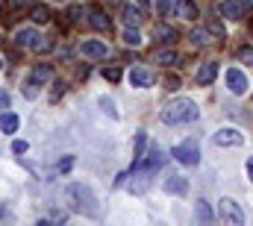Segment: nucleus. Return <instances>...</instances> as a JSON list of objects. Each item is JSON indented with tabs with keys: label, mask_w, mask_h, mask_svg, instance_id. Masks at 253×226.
I'll list each match as a JSON object with an SVG mask.
<instances>
[{
	"label": "nucleus",
	"mask_w": 253,
	"mask_h": 226,
	"mask_svg": "<svg viewBox=\"0 0 253 226\" xmlns=\"http://www.w3.org/2000/svg\"><path fill=\"white\" fill-rule=\"evenodd\" d=\"M177 12H180V18L194 21V18H197V3H194V0H180V3H177Z\"/></svg>",
	"instance_id": "16"
},
{
	"label": "nucleus",
	"mask_w": 253,
	"mask_h": 226,
	"mask_svg": "<svg viewBox=\"0 0 253 226\" xmlns=\"http://www.w3.org/2000/svg\"><path fill=\"white\" fill-rule=\"evenodd\" d=\"M15 41H18L21 47H30V50H36V53H47V50H50V41H47V38H44L39 30H33V27H27V30H18Z\"/></svg>",
	"instance_id": "3"
},
{
	"label": "nucleus",
	"mask_w": 253,
	"mask_h": 226,
	"mask_svg": "<svg viewBox=\"0 0 253 226\" xmlns=\"http://www.w3.org/2000/svg\"><path fill=\"white\" fill-rule=\"evenodd\" d=\"M88 24L97 30V33H109V15L103 12V9H88Z\"/></svg>",
	"instance_id": "12"
},
{
	"label": "nucleus",
	"mask_w": 253,
	"mask_h": 226,
	"mask_svg": "<svg viewBox=\"0 0 253 226\" xmlns=\"http://www.w3.org/2000/svg\"><path fill=\"white\" fill-rule=\"evenodd\" d=\"M0 71H3V59H0Z\"/></svg>",
	"instance_id": "39"
},
{
	"label": "nucleus",
	"mask_w": 253,
	"mask_h": 226,
	"mask_svg": "<svg viewBox=\"0 0 253 226\" xmlns=\"http://www.w3.org/2000/svg\"><path fill=\"white\" fill-rule=\"evenodd\" d=\"M9 6L12 9H24V6H30V0H9Z\"/></svg>",
	"instance_id": "35"
},
{
	"label": "nucleus",
	"mask_w": 253,
	"mask_h": 226,
	"mask_svg": "<svg viewBox=\"0 0 253 226\" xmlns=\"http://www.w3.org/2000/svg\"><path fill=\"white\" fill-rule=\"evenodd\" d=\"M194 215H197L203 224H209V221H212V212H209V206H206L203 200H197V209H194Z\"/></svg>",
	"instance_id": "25"
},
{
	"label": "nucleus",
	"mask_w": 253,
	"mask_h": 226,
	"mask_svg": "<svg viewBox=\"0 0 253 226\" xmlns=\"http://www.w3.org/2000/svg\"><path fill=\"white\" fill-rule=\"evenodd\" d=\"M224 79H227V88H230L233 94H245V91H248V85H251V82H248V76H245L239 68H230Z\"/></svg>",
	"instance_id": "9"
},
{
	"label": "nucleus",
	"mask_w": 253,
	"mask_h": 226,
	"mask_svg": "<svg viewBox=\"0 0 253 226\" xmlns=\"http://www.w3.org/2000/svg\"><path fill=\"white\" fill-rule=\"evenodd\" d=\"M239 59H242L245 65H253V47H242V50H239Z\"/></svg>",
	"instance_id": "26"
},
{
	"label": "nucleus",
	"mask_w": 253,
	"mask_h": 226,
	"mask_svg": "<svg viewBox=\"0 0 253 226\" xmlns=\"http://www.w3.org/2000/svg\"><path fill=\"white\" fill-rule=\"evenodd\" d=\"M174 159H177L180 165H186V168H194V165L200 162V144H197L194 138L177 144V147H174Z\"/></svg>",
	"instance_id": "5"
},
{
	"label": "nucleus",
	"mask_w": 253,
	"mask_h": 226,
	"mask_svg": "<svg viewBox=\"0 0 253 226\" xmlns=\"http://www.w3.org/2000/svg\"><path fill=\"white\" fill-rule=\"evenodd\" d=\"M180 85H183V82H180V76H168V79H165V88H171V91H177Z\"/></svg>",
	"instance_id": "31"
},
{
	"label": "nucleus",
	"mask_w": 253,
	"mask_h": 226,
	"mask_svg": "<svg viewBox=\"0 0 253 226\" xmlns=\"http://www.w3.org/2000/svg\"><path fill=\"white\" fill-rule=\"evenodd\" d=\"M9 103H12V100H9V94H6V91H0V109H9Z\"/></svg>",
	"instance_id": "34"
},
{
	"label": "nucleus",
	"mask_w": 253,
	"mask_h": 226,
	"mask_svg": "<svg viewBox=\"0 0 253 226\" xmlns=\"http://www.w3.org/2000/svg\"><path fill=\"white\" fill-rule=\"evenodd\" d=\"M221 15L230 18V21H236V18L245 15V3H239V0H224V3H221Z\"/></svg>",
	"instance_id": "14"
},
{
	"label": "nucleus",
	"mask_w": 253,
	"mask_h": 226,
	"mask_svg": "<svg viewBox=\"0 0 253 226\" xmlns=\"http://www.w3.org/2000/svg\"><path fill=\"white\" fill-rule=\"evenodd\" d=\"M209 41H212V30H203V27H197V30L191 33V44L203 47V44H209Z\"/></svg>",
	"instance_id": "19"
},
{
	"label": "nucleus",
	"mask_w": 253,
	"mask_h": 226,
	"mask_svg": "<svg viewBox=\"0 0 253 226\" xmlns=\"http://www.w3.org/2000/svg\"><path fill=\"white\" fill-rule=\"evenodd\" d=\"M144 144H147V138H144V132H138V135H135V156H132V159H135V165L144 159Z\"/></svg>",
	"instance_id": "24"
},
{
	"label": "nucleus",
	"mask_w": 253,
	"mask_h": 226,
	"mask_svg": "<svg viewBox=\"0 0 253 226\" xmlns=\"http://www.w3.org/2000/svg\"><path fill=\"white\" fill-rule=\"evenodd\" d=\"M83 12H85L83 6H71V12H68V15H71V21H80V18H83Z\"/></svg>",
	"instance_id": "32"
},
{
	"label": "nucleus",
	"mask_w": 253,
	"mask_h": 226,
	"mask_svg": "<svg viewBox=\"0 0 253 226\" xmlns=\"http://www.w3.org/2000/svg\"><path fill=\"white\" fill-rule=\"evenodd\" d=\"M153 38H156L159 44H171V41H177V30L168 27V24H156V27H153Z\"/></svg>",
	"instance_id": "13"
},
{
	"label": "nucleus",
	"mask_w": 253,
	"mask_h": 226,
	"mask_svg": "<svg viewBox=\"0 0 253 226\" xmlns=\"http://www.w3.org/2000/svg\"><path fill=\"white\" fill-rule=\"evenodd\" d=\"M129 82H132L135 88H150V82H153V71L144 68V65H135V68L129 71Z\"/></svg>",
	"instance_id": "10"
},
{
	"label": "nucleus",
	"mask_w": 253,
	"mask_h": 226,
	"mask_svg": "<svg viewBox=\"0 0 253 226\" xmlns=\"http://www.w3.org/2000/svg\"><path fill=\"white\" fill-rule=\"evenodd\" d=\"M18 123H21V120H18V114L0 112V129H3V132H15V129H18Z\"/></svg>",
	"instance_id": "18"
},
{
	"label": "nucleus",
	"mask_w": 253,
	"mask_h": 226,
	"mask_svg": "<svg viewBox=\"0 0 253 226\" xmlns=\"http://www.w3.org/2000/svg\"><path fill=\"white\" fill-rule=\"evenodd\" d=\"M65 197H68V203H71L80 215H85V218H97V215H100V209H97V197L91 194L88 185H83V182H71V185L65 188Z\"/></svg>",
	"instance_id": "1"
},
{
	"label": "nucleus",
	"mask_w": 253,
	"mask_h": 226,
	"mask_svg": "<svg viewBox=\"0 0 253 226\" xmlns=\"http://www.w3.org/2000/svg\"><path fill=\"white\" fill-rule=\"evenodd\" d=\"M24 97H27V100H36V97H39V82H36L33 76L24 82Z\"/></svg>",
	"instance_id": "23"
},
{
	"label": "nucleus",
	"mask_w": 253,
	"mask_h": 226,
	"mask_svg": "<svg viewBox=\"0 0 253 226\" xmlns=\"http://www.w3.org/2000/svg\"><path fill=\"white\" fill-rule=\"evenodd\" d=\"M103 76H106L109 82H118V79H121V71H118V68H106V71H103Z\"/></svg>",
	"instance_id": "27"
},
{
	"label": "nucleus",
	"mask_w": 253,
	"mask_h": 226,
	"mask_svg": "<svg viewBox=\"0 0 253 226\" xmlns=\"http://www.w3.org/2000/svg\"><path fill=\"white\" fill-rule=\"evenodd\" d=\"M156 62H159V65H165V68H171V65H177V62H180V56H177L174 50H156Z\"/></svg>",
	"instance_id": "21"
},
{
	"label": "nucleus",
	"mask_w": 253,
	"mask_h": 226,
	"mask_svg": "<svg viewBox=\"0 0 253 226\" xmlns=\"http://www.w3.org/2000/svg\"><path fill=\"white\" fill-rule=\"evenodd\" d=\"M12 150H15V153H27V150H30V144H27V141H15V144H12Z\"/></svg>",
	"instance_id": "33"
},
{
	"label": "nucleus",
	"mask_w": 253,
	"mask_h": 226,
	"mask_svg": "<svg viewBox=\"0 0 253 226\" xmlns=\"http://www.w3.org/2000/svg\"><path fill=\"white\" fill-rule=\"evenodd\" d=\"M212 141H215L218 147H239V144H245V132H239V129H233V126H224V129H218V132L212 135Z\"/></svg>",
	"instance_id": "7"
},
{
	"label": "nucleus",
	"mask_w": 253,
	"mask_h": 226,
	"mask_svg": "<svg viewBox=\"0 0 253 226\" xmlns=\"http://www.w3.org/2000/svg\"><path fill=\"white\" fill-rule=\"evenodd\" d=\"M100 106H106V112L115 117V109H112V100H100Z\"/></svg>",
	"instance_id": "37"
},
{
	"label": "nucleus",
	"mask_w": 253,
	"mask_h": 226,
	"mask_svg": "<svg viewBox=\"0 0 253 226\" xmlns=\"http://www.w3.org/2000/svg\"><path fill=\"white\" fill-rule=\"evenodd\" d=\"M62 91H65L62 82H56V88H53V100H59V97H62Z\"/></svg>",
	"instance_id": "36"
},
{
	"label": "nucleus",
	"mask_w": 253,
	"mask_h": 226,
	"mask_svg": "<svg viewBox=\"0 0 253 226\" xmlns=\"http://www.w3.org/2000/svg\"><path fill=\"white\" fill-rule=\"evenodd\" d=\"M218 76V62H212V59H206L200 68H197V74H194V79H197V85H209L212 79Z\"/></svg>",
	"instance_id": "11"
},
{
	"label": "nucleus",
	"mask_w": 253,
	"mask_h": 226,
	"mask_svg": "<svg viewBox=\"0 0 253 226\" xmlns=\"http://www.w3.org/2000/svg\"><path fill=\"white\" fill-rule=\"evenodd\" d=\"M71 165H74V156H65L62 162L56 165V170H59V173H68V170H71Z\"/></svg>",
	"instance_id": "29"
},
{
	"label": "nucleus",
	"mask_w": 253,
	"mask_h": 226,
	"mask_svg": "<svg viewBox=\"0 0 253 226\" xmlns=\"http://www.w3.org/2000/svg\"><path fill=\"white\" fill-rule=\"evenodd\" d=\"M144 15H150V9H147V3H144V0H126V6L121 9L124 27H141Z\"/></svg>",
	"instance_id": "4"
},
{
	"label": "nucleus",
	"mask_w": 253,
	"mask_h": 226,
	"mask_svg": "<svg viewBox=\"0 0 253 226\" xmlns=\"http://www.w3.org/2000/svg\"><path fill=\"white\" fill-rule=\"evenodd\" d=\"M165 191H168V194H180V197H183V194L189 191V182H186L183 176H168V179H165Z\"/></svg>",
	"instance_id": "15"
},
{
	"label": "nucleus",
	"mask_w": 253,
	"mask_h": 226,
	"mask_svg": "<svg viewBox=\"0 0 253 226\" xmlns=\"http://www.w3.org/2000/svg\"><path fill=\"white\" fill-rule=\"evenodd\" d=\"M218 215H221V221H224V224H233V226L245 224V212H242V209H239V203H236V200H230V197H224V200H221Z\"/></svg>",
	"instance_id": "6"
},
{
	"label": "nucleus",
	"mask_w": 253,
	"mask_h": 226,
	"mask_svg": "<svg viewBox=\"0 0 253 226\" xmlns=\"http://www.w3.org/2000/svg\"><path fill=\"white\" fill-rule=\"evenodd\" d=\"M200 112H197V106L191 103L189 97H180V100H174V103H168L165 109H162V123H168V126H177V123H191V120H197Z\"/></svg>",
	"instance_id": "2"
},
{
	"label": "nucleus",
	"mask_w": 253,
	"mask_h": 226,
	"mask_svg": "<svg viewBox=\"0 0 253 226\" xmlns=\"http://www.w3.org/2000/svg\"><path fill=\"white\" fill-rule=\"evenodd\" d=\"M56 3H62V0H56Z\"/></svg>",
	"instance_id": "40"
},
{
	"label": "nucleus",
	"mask_w": 253,
	"mask_h": 226,
	"mask_svg": "<svg viewBox=\"0 0 253 226\" xmlns=\"http://www.w3.org/2000/svg\"><path fill=\"white\" fill-rule=\"evenodd\" d=\"M248 176H251V182H253V156L248 159Z\"/></svg>",
	"instance_id": "38"
},
{
	"label": "nucleus",
	"mask_w": 253,
	"mask_h": 226,
	"mask_svg": "<svg viewBox=\"0 0 253 226\" xmlns=\"http://www.w3.org/2000/svg\"><path fill=\"white\" fill-rule=\"evenodd\" d=\"M80 53L85 59H106L109 56V47H106V41L91 38V41H83V44H80Z\"/></svg>",
	"instance_id": "8"
},
{
	"label": "nucleus",
	"mask_w": 253,
	"mask_h": 226,
	"mask_svg": "<svg viewBox=\"0 0 253 226\" xmlns=\"http://www.w3.org/2000/svg\"><path fill=\"white\" fill-rule=\"evenodd\" d=\"M144 38H141V33H138V27H124V44L129 47H138Z\"/></svg>",
	"instance_id": "20"
},
{
	"label": "nucleus",
	"mask_w": 253,
	"mask_h": 226,
	"mask_svg": "<svg viewBox=\"0 0 253 226\" xmlns=\"http://www.w3.org/2000/svg\"><path fill=\"white\" fill-rule=\"evenodd\" d=\"M156 9H159V15H168V12L174 9V0H159V3H156Z\"/></svg>",
	"instance_id": "28"
},
{
	"label": "nucleus",
	"mask_w": 253,
	"mask_h": 226,
	"mask_svg": "<svg viewBox=\"0 0 253 226\" xmlns=\"http://www.w3.org/2000/svg\"><path fill=\"white\" fill-rule=\"evenodd\" d=\"M209 30H212L218 38H224V24H221V21H212V24H209Z\"/></svg>",
	"instance_id": "30"
},
{
	"label": "nucleus",
	"mask_w": 253,
	"mask_h": 226,
	"mask_svg": "<svg viewBox=\"0 0 253 226\" xmlns=\"http://www.w3.org/2000/svg\"><path fill=\"white\" fill-rule=\"evenodd\" d=\"M33 79H36L39 85H42V82H50V79H53V68H50V65H36V68H33Z\"/></svg>",
	"instance_id": "17"
},
{
	"label": "nucleus",
	"mask_w": 253,
	"mask_h": 226,
	"mask_svg": "<svg viewBox=\"0 0 253 226\" xmlns=\"http://www.w3.org/2000/svg\"><path fill=\"white\" fill-rule=\"evenodd\" d=\"M30 15H33L36 24H47V21H50V9H47V6H33Z\"/></svg>",
	"instance_id": "22"
}]
</instances>
